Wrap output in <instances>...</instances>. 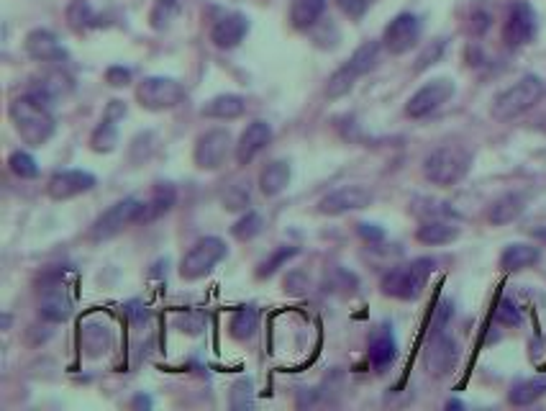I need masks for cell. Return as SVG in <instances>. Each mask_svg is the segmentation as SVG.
Here are the masks:
<instances>
[{
	"instance_id": "cell-3",
	"label": "cell",
	"mask_w": 546,
	"mask_h": 411,
	"mask_svg": "<svg viewBox=\"0 0 546 411\" xmlns=\"http://www.w3.org/2000/svg\"><path fill=\"white\" fill-rule=\"evenodd\" d=\"M472 170V152L459 147V144H444L437 147L426 160H423V175L429 183L438 188H452L459 181L467 178Z\"/></svg>"
},
{
	"instance_id": "cell-2",
	"label": "cell",
	"mask_w": 546,
	"mask_h": 411,
	"mask_svg": "<svg viewBox=\"0 0 546 411\" xmlns=\"http://www.w3.org/2000/svg\"><path fill=\"white\" fill-rule=\"evenodd\" d=\"M437 270V260L431 257H415L411 262L395 265L388 273L382 275V294L397 301H415L426 291V283L431 273Z\"/></svg>"
},
{
	"instance_id": "cell-24",
	"label": "cell",
	"mask_w": 546,
	"mask_h": 411,
	"mask_svg": "<svg viewBox=\"0 0 546 411\" xmlns=\"http://www.w3.org/2000/svg\"><path fill=\"white\" fill-rule=\"evenodd\" d=\"M542 260V250L534 247V245H524V242H513L508 245L501 254V268L508 273H516V270H526V268H534L536 262Z\"/></svg>"
},
{
	"instance_id": "cell-21",
	"label": "cell",
	"mask_w": 546,
	"mask_h": 411,
	"mask_svg": "<svg viewBox=\"0 0 546 411\" xmlns=\"http://www.w3.org/2000/svg\"><path fill=\"white\" fill-rule=\"evenodd\" d=\"M524 211L526 198L521 193H505V196L493 201L490 211H487V222L495 224V227H505V224H513Z\"/></svg>"
},
{
	"instance_id": "cell-18",
	"label": "cell",
	"mask_w": 546,
	"mask_h": 411,
	"mask_svg": "<svg viewBox=\"0 0 546 411\" xmlns=\"http://www.w3.org/2000/svg\"><path fill=\"white\" fill-rule=\"evenodd\" d=\"M272 141V126L267 121H252L244 132H241L239 144H237V162L239 165H249L254 160L264 147Z\"/></svg>"
},
{
	"instance_id": "cell-38",
	"label": "cell",
	"mask_w": 546,
	"mask_h": 411,
	"mask_svg": "<svg viewBox=\"0 0 546 411\" xmlns=\"http://www.w3.org/2000/svg\"><path fill=\"white\" fill-rule=\"evenodd\" d=\"M495 319L505 324V326H518L521 324V311H518V306L510 298H502L501 303H498V309H495Z\"/></svg>"
},
{
	"instance_id": "cell-23",
	"label": "cell",
	"mask_w": 546,
	"mask_h": 411,
	"mask_svg": "<svg viewBox=\"0 0 546 411\" xmlns=\"http://www.w3.org/2000/svg\"><path fill=\"white\" fill-rule=\"evenodd\" d=\"M244 111H246V101H244L241 95H237V93L216 95V98H211V101L200 109V114L205 116V118H219V121L239 118V116H244Z\"/></svg>"
},
{
	"instance_id": "cell-32",
	"label": "cell",
	"mask_w": 546,
	"mask_h": 411,
	"mask_svg": "<svg viewBox=\"0 0 546 411\" xmlns=\"http://www.w3.org/2000/svg\"><path fill=\"white\" fill-rule=\"evenodd\" d=\"M377 60H380V44H377V42H365L359 49H354V54H351L347 65L362 77V75H367L370 69H374Z\"/></svg>"
},
{
	"instance_id": "cell-36",
	"label": "cell",
	"mask_w": 546,
	"mask_h": 411,
	"mask_svg": "<svg viewBox=\"0 0 546 411\" xmlns=\"http://www.w3.org/2000/svg\"><path fill=\"white\" fill-rule=\"evenodd\" d=\"M8 167H11V173L13 175H19L21 181H31V178H36L39 175V165H36V160L28 155V152H13L11 157H8Z\"/></svg>"
},
{
	"instance_id": "cell-42",
	"label": "cell",
	"mask_w": 546,
	"mask_h": 411,
	"mask_svg": "<svg viewBox=\"0 0 546 411\" xmlns=\"http://www.w3.org/2000/svg\"><path fill=\"white\" fill-rule=\"evenodd\" d=\"M444 46H446V42H441V39H437V42H434V46H429V49H426V52H423V54L418 57V68H415V69H426V68H429V65H434V62H437V60H438V54H441V49H444Z\"/></svg>"
},
{
	"instance_id": "cell-26",
	"label": "cell",
	"mask_w": 546,
	"mask_h": 411,
	"mask_svg": "<svg viewBox=\"0 0 546 411\" xmlns=\"http://www.w3.org/2000/svg\"><path fill=\"white\" fill-rule=\"evenodd\" d=\"M326 0H290V23L298 31H308L324 16Z\"/></svg>"
},
{
	"instance_id": "cell-13",
	"label": "cell",
	"mask_w": 546,
	"mask_h": 411,
	"mask_svg": "<svg viewBox=\"0 0 546 411\" xmlns=\"http://www.w3.org/2000/svg\"><path fill=\"white\" fill-rule=\"evenodd\" d=\"M95 183H98L95 175L88 170H62V173L52 175V181L46 185V193L54 201H69V198H77V196L92 190Z\"/></svg>"
},
{
	"instance_id": "cell-8",
	"label": "cell",
	"mask_w": 546,
	"mask_h": 411,
	"mask_svg": "<svg viewBox=\"0 0 546 411\" xmlns=\"http://www.w3.org/2000/svg\"><path fill=\"white\" fill-rule=\"evenodd\" d=\"M454 91H457L454 80H449V77H437V80L426 83L405 103V116L408 118H426V116L437 114L444 103H449L454 98Z\"/></svg>"
},
{
	"instance_id": "cell-34",
	"label": "cell",
	"mask_w": 546,
	"mask_h": 411,
	"mask_svg": "<svg viewBox=\"0 0 546 411\" xmlns=\"http://www.w3.org/2000/svg\"><path fill=\"white\" fill-rule=\"evenodd\" d=\"M262 229H264L262 216H260L257 211H246L239 222L231 227V234H234L239 242H249V239H254L257 234H262Z\"/></svg>"
},
{
	"instance_id": "cell-30",
	"label": "cell",
	"mask_w": 546,
	"mask_h": 411,
	"mask_svg": "<svg viewBox=\"0 0 546 411\" xmlns=\"http://www.w3.org/2000/svg\"><path fill=\"white\" fill-rule=\"evenodd\" d=\"M542 396H546V375L518 381V383L510 389V393H508V401H510L513 407H531V404L539 401Z\"/></svg>"
},
{
	"instance_id": "cell-25",
	"label": "cell",
	"mask_w": 546,
	"mask_h": 411,
	"mask_svg": "<svg viewBox=\"0 0 546 411\" xmlns=\"http://www.w3.org/2000/svg\"><path fill=\"white\" fill-rule=\"evenodd\" d=\"M415 239H418L421 245H431V247L449 245V242L459 239V227L457 224H452V222H444V219H429V222H423V224L418 227Z\"/></svg>"
},
{
	"instance_id": "cell-5",
	"label": "cell",
	"mask_w": 546,
	"mask_h": 411,
	"mask_svg": "<svg viewBox=\"0 0 546 411\" xmlns=\"http://www.w3.org/2000/svg\"><path fill=\"white\" fill-rule=\"evenodd\" d=\"M144 206H147V198H139V196H129V198L113 204L106 214H100L95 219L92 239H98V242L113 239V237H118L124 229H129L132 224H141Z\"/></svg>"
},
{
	"instance_id": "cell-29",
	"label": "cell",
	"mask_w": 546,
	"mask_h": 411,
	"mask_svg": "<svg viewBox=\"0 0 546 411\" xmlns=\"http://www.w3.org/2000/svg\"><path fill=\"white\" fill-rule=\"evenodd\" d=\"M257 329H260V311L254 306H241V309L234 311V317L229 321V332L239 342L252 340L257 334Z\"/></svg>"
},
{
	"instance_id": "cell-40",
	"label": "cell",
	"mask_w": 546,
	"mask_h": 411,
	"mask_svg": "<svg viewBox=\"0 0 546 411\" xmlns=\"http://www.w3.org/2000/svg\"><path fill=\"white\" fill-rule=\"evenodd\" d=\"M336 5L349 16V19H362L365 13H367V8H370V0H336Z\"/></svg>"
},
{
	"instance_id": "cell-44",
	"label": "cell",
	"mask_w": 546,
	"mask_h": 411,
	"mask_svg": "<svg viewBox=\"0 0 546 411\" xmlns=\"http://www.w3.org/2000/svg\"><path fill=\"white\" fill-rule=\"evenodd\" d=\"M487 28H490V13H485V11L475 13V16H472V31H475V34H485Z\"/></svg>"
},
{
	"instance_id": "cell-14",
	"label": "cell",
	"mask_w": 546,
	"mask_h": 411,
	"mask_svg": "<svg viewBox=\"0 0 546 411\" xmlns=\"http://www.w3.org/2000/svg\"><path fill=\"white\" fill-rule=\"evenodd\" d=\"M126 116V106L124 101H110L106 114H103V121L95 126L92 137H90V147L92 152L98 155H108L118 147V121Z\"/></svg>"
},
{
	"instance_id": "cell-4",
	"label": "cell",
	"mask_w": 546,
	"mask_h": 411,
	"mask_svg": "<svg viewBox=\"0 0 546 411\" xmlns=\"http://www.w3.org/2000/svg\"><path fill=\"white\" fill-rule=\"evenodd\" d=\"M546 85L539 75H524L518 83H513L510 88L495 95L490 114L495 121H510L516 116L526 114L528 109H534L542 98H544Z\"/></svg>"
},
{
	"instance_id": "cell-46",
	"label": "cell",
	"mask_w": 546,
	"mask_h": 411,
	"mask_svg": "<svg viewBox=\"0 0 546 411\" xmlns=\"http://www.w3.org/2000/svg\"><path fill=\"white\" fill-rule=\"evenodd\" d=\"M462 407H464L462 401H449V404H446V409H462Z\"/></svg>"
},
{
	"instance_id": "cell-27",
	"label": "cell",
	"mask_w": 546,
	"mask_h": 411,
	"mask_svg": "<svg viewBox=\"0 0 546 411\" xmlns=\"http://www.w3.org/2000/svg\"><path fill=\"white\" fill-rule=\"evenodd\" d=\"M290 183V165L285 160L269 162L260 173V190H262L267 198L272 196H280L285 188Z\"/></svg>"
},
{
	"instance_id": "cell-16",
	"label": "cell",
	"mask_w": 546,
	"mask_h": 411,
	"mask_svg": "<svg viewBox=\"0 0 546 411\" xmlns=\"http://www.w3.org/2000/svg\"><path fill=\"white\" fill-rule=\"evenodd\" d=\"M39 314L42 319L52 321V324H62L72 317V301L60 280H52L44 286L42 301H39Z\"/></svg>"
},
{
	"instance_id": "cell-35",
	"label": "cell",
	"mask_w": 546,
	"mask_h": 411,
	"mask_svg": "<svg viewBox=\"0 0 546 411\" xmlns=\"http://www.w3.org/2000/svg\"><path fill=\"white\" fill-rule=\"evenodd\" d=\"M298 247H293V245H287V247H277V250L272 252L267 260H264L262 265H260V270H257V278H272V275L277 273L283 265H287L295 254H298Z\"/></svg>"
},
{
	"instance_id": "cell-11",
	"label": "cell",
	"mask_w": 546,
	"mask_h": 411,
	"mask_svg": "<svg viewBox=\"0 0 546 411\" xmlns=\"http://www.w3.org/2000/svg\"><path fill=\"white\" fill-rule=\"evenodd\" d=\"M229 149H231V134L226 129H211L197 137L193 160L200 170H219L229 157Z\"/></svg>"
},
{
	"instance_id": "cell-22",
	"label": "cell",
	"mask_w": 546,
	"mask_h": 411,
	"mask_svg": "<svg viewBox=\"0 0 546 411\" xmlns=\"http://www.w3.org/2000/svg\"><path fill=\"white\" fill-rule=\"evenodd\" d=\"M395 355H397V344H395V337H393V332H390V326H388V324L377 326L370 337L372 366L377 367V370H382V367H388L390 363H393Z\"/></svg>"
},
{
	"instance_id": "cell-9",
	"label": "cell",
	"mask_w": 546,
	"mask_h": 411,
	"mask_svg": "<svg viewBox=\"0 0 546 411\" xmlns=\"http://www.w3.org/2000/svg\"><path fill=\"white\" fill-rule=\"evenodd\" d=\"M536 36V11L526 3L518 0L510 5L508 19L502 26V42L508 49H521V46L531 44Z\"/></svg>"
},
{
	"instance_id": "cell-41",
	"label": "cell",
	"mask_w": 546,
	"mask_h": 411,
	"mask_svg": "<svg viewBox=\"0 0 546 411\" xmlns=\"http://www.w3.org/2000/svg\"><path fill=\"white\" fill-rule=\"evenodd\" d=\"M106 80H108V85H113V88H124V85H129V83H132V69L108 68V72H106Z\"/></svg>"
},
{
	"instance_id": "cell-10",
	"label": "cell",
	"mask_w": 546,
	"mask_h": 411,
	"mask_svg": "<svg viewBox=\"0 0 546 411\" xmlns=\"http://www.w3.org/2000/svg\"><path fill=\"white\" fill-rule=\"evenodd\" d=\"M372 204V190L365 185H341L336 190H331L328 196L321 198L318 211L324 216H341V214H349V211H359V208H367Z\"/></svg>"
},
{
	"instance_id": "cell-6",
	"label": "cell",
	"mask_w": 546,
	"mask_h": 411,
	"mask_svg": "<svg viewBox=\"0 0 546 411\" xmlns=\"http://www.w3.org/2000/svg\"><path fill=\"white\" fill-rule=\"evenodd\" d=\"M226 254H229V247H226L223 239H219V237H203L182 257L180 275L185 280H200V278H205V275L211 273Z\"/></svg>"
},
{
	"instance_id": "cell-7",
	"label": "cell",
	"mask_w": 546,
	"mask_h": 411,
	"mask_svg": "<svg viewBox=\"0 0 546 411\" xmlns=\"http://www.w3.org/2000/svg\"><path fill=\"white\" fill-rule=\"evenodd\" d=\"M136 101L147 111H167L185 101V88L173 77H144L136 88Z\"/></svg>"
},
{
	"instance_id": "cell-45",
	"label": "cell",
	"mask_w": 546,
	"mask_h": 411,
	"mask_svg": "<svg viewBox=\"0 0 546 411\" xmlns=\"http://www.w3.org/2000/svg\"><path fill=\"white\" fill-rule=\"evenodd\" d=\"M531 237H534V239H539V242H544V245H546V227H534V229H531Z\"/></svg>"
},
{
	"instance_id": "cell-19",
	"label": "cell",
	"mask_w": 546,
	"mask_h": 411,
	"mask_svg": "<svg viewBox=\"0 0 546 411\" xmlns=\"http://www.w3.org/2000/svg\"><path fill=\"white\" fill-rule=\"evenodd\" d=\"M249 34V19L244 13H226L211 28V42L219 49H234Z\"/></svg>"
},
{
	"instance_id": "cell-15",
	"label": "cell",
	"mask_w": 546,
	"mask_h": 411,
	"mask_svg": "<svg viewBox=\"0 0 546 411\" xmlns=\"http://www.w3.org/2000/svg\"><path fill=\"white\" fill-rule=\"evenodd\" d=\"M423 360H426V367H429L434 375H446V373H452L454 366H457L459 344L454 342L449 334H444L441 329H437L434 337H431V342L426 347Z\"/></svg>"
},
{
	"instance_id": "cell-12",
	"label": "cell",
	"mask_w": 546,
	"mask_h": 411,
	"mask_svg": "<svg viewBox=\"0 0 546 411\" xmlns=\"http://www.w3.org/2000/svg\"><path fill=\"white\" fill-rule=\"evenodd\" d=\"M421 39V21L414 13H397L393 21L388 23L382 34V46L390 54H405L411 52Z\"/></svg>"
},
{
	"instance_id": "cell-37",
	"label": "cell",
	"mask_w": 546,
	"mask_h": 411,
	"mask_svg": "<svg viewBox=\"0 0 546 411\" xmlns=\"http://www.w3.org/2000/svg\"><path fill=\"white\" fill-rule=\"evenodd\" d=\"M246 407H254V391H252V381L241 378L231 389V409H246Z\"/></svg>"
},
{
	"instance_id": "cell-28",
	"label": "cell",
	"mask_w": 546,
	"mask_h": 411,
	"mask_svg": "<svg viewBox=\"0 0 546 411\" xmlns=\"http://www.w3.org/2000/svg\"><path fill=\"white\" fill-rule=\"evenodd\" d=\"M177 201V193L175 188L170 183H157L154 185L152 196L147 198V206H144V216H141V222L147 224V222H154V219H159V216H165L173 206H175Z\"/></svg>"
},
{
	"instance_id": "cell-17",
	"label": "cell",
	"mask_w": 546,
	"mask_h": 411,
	"mask_svg": "<svg viewBox=\"0 0 546 411\" xmlns=\"http://www.w3.org/2000/svg\"><path fill=\"white\" fill-rule=\"evenodd\" d=\"M26 54L36 62H62L67 60V49L60 44V39L46 31V28H34L28 36H26Z\"/></svg>"
},
{
	"instance_id": "cell-31",
	"label": "cell",
	"mask_w": 546,
	"mask_h": 411,
	"mask_svg": "<svg viewBox=\"0 0 546 411\" xmlns=\"http://www.w3.org/2000/svg\"><path fill=\"white\" fill-rule=\"evenodd\" d=\"M67 23H69L72 31L83 34V31H88V28L100 26V19L95 16V11L90 8L88 0H72L69 8H67Z\"/></svg>"
},
{
	"instance_id": "cell-33",
	"label": "cell",
	"mask_w": 546,
	"mask_h": 411,
	"mask_svg": "<svg viewBox=\"0 0 546 411\" xmlns=\"http://www.w3.org/2000/svg\"><path fill=\"white\" fill-rule=\"evenodd\" d=\"M359 80V75L354 72V69L349 68V65H341V68L336 69L331 77H328V85H326V95L331 98V101H336V98H344L347 93L354 88V83Z\"/></svg>"
},
{
	"instance_id": "cell-39",
	"label": "cell",
	"mask_w": 546,
	"mask_h": 411,
	"mask_svg": "<svg viewBox=\"0 0 546 411\" xmlns=\"http://www.w3.org/2000/svg\"><path fill=\"white\" fill-rule=\"evenodd\" d=\"M177 11V0H159L157 8L152 11V26L154 28H165L170 19L175 16Z\"/></svg>"
},
{
	"instance_id": "cell-1",
	"label": "cell",
	"mask_w": 546,
	"mask_h": 411,
	"mask_svg": "<svg viewBox=\"0 0 546 411\" xmlns=\"http://www.w3.org/2000/svg\"><path fill=\"white\" fill-rule=\"evenodd\" d=\"M52 106L42 103L36 95L26 93L21 98H16L8 109V116L19 132V137L28 144V147H44L49 139L54 137L57 124L54 116L49 111Z\"/></svg>"
},
{
	"instance_id": "cell-20",
	"label": "cell",
	"mask_w": 546,
	"mask_h": 411,
	"mask_svg": "<svg viewBox=\"0 0 546 411\" xmlns=\"http://www.w3.org/2000/svg\"><path fill=\"white\" fill-rule=\"evenodd\" d=\"M80 342H83L88 355L98 358V355H103V352H108L110 350V344H113V329H110L106 321L88 319L83 324Z\"/></svg>"
},
{
	"instance_id": "cell-43",
	"label": "cell",
	"mask_w": 546,
	"mask_h": 411,
	"mask_svg": "<svg viewBox=\"0 0 546 411\" xmlns=\"http://www.w3.org/2000/svg\"><path fill=\"white\" fill-rule=\"evenodd\" d=\"M359 234H362L367 242H382V239H385V231L380 227H374V224H359Z\"/></svg>"
}]
</instances>
